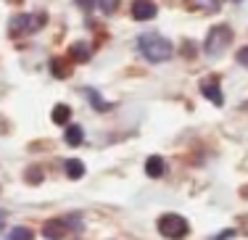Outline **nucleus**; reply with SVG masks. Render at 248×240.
I'll list each match as a JSON object with an SVG mask.
<instances>
[{"instance_id": "9", "label": "nucleus", "mask_w": 248, "mask_h": 240, "mask_svg": "<svg viewBox=\"0 0 248 240\" xmlns=\"http://www.w3.org/2000/svg\"><path fill=\"white\" fill-rule=\"evenodd\" d=\"M164 169H167V164H164L161 156H151V159L145 161V174H148V177H153V180L161 177Z\"/></svg>"}, {"instance_id": "22", "label": "nucleus", "mask_w": 248, "mask_h": 240, "mask_svg": "<svg viewBox=\"0 0 248 240\" xmlns=\"http://www.w3.org/2000/svg\"><path fill=\"white\" fill-rule=\"evenodd\" d=\"M77 5H79L82 11H93L95 8V0H77Z\"/></svg>"}, {"instance_id": "18", "label": "nucleus", "mask_w": 248, "mask_h": 240, "mask_svg": "<svg viewBox=\"0 0 248 240\" xmlns=\"http://www.w3.org/2000/svg\"><path fill=\"white\" fill-rule=\"evenodd\" d=\"M27 182H29V185L43 182V172H40L37 166H29V169H27Z\"/></svg>"}, {"instance_id": "6", "label": "nucleus", "mask_w": 248, "mask_h": 240, "mask_svg": "<svg viewBox=\"0 0 248 240\" xmlns=\"http://www.w3.org/2000/svg\"><path fill=\"white\" fill-rule=\"evenodd\" d=\"M43 235H45V240H61V238H66L69 235L66 219H48L43 225Z\"/></svg>"}, {"instance_id": "7", "label": "nucleus", "mask_w": 248, "mask_h": 240, "mask_svg": "<svg viewBox=\"0 0 248 240\" xmlns=\"http://www.w3.org/2000/svg\"><path fill=\"white\" fill-rule=\"evenodd\" d=\"M201 92H203V98H209L214 106H222V103H224V95H222V90H219V82H217V77H209V79L201 82Z\"/></svg>"}, {"instance_id": "19", "label": "nucleus", "mask_w": 248, "mask_h": 240, "mask_svg": "<svg viewBox=\"0 0 248 240\" xmlns=\"http://www.w3.org/2000/svg\"><path fill=\"white\" fill-rule=\"evenodd\" d=\"M66 225H69V230H79V227H82V219H79V216H77V214H72V216H69V219H66Z\"/></svg>"}, {"instance_id": "15", "label": "nucleus", "mask_w": 248, "mask_h": 240, "mask_svg": "<svg viewBox=\"0 0 248 240\" xmlns=\"http://www.w3.org/2000/svg\"><path fill=\"white\" fill-rule=\"evenodd\" d=\"M85 95H87V98H90V103H93V106H95L98 111H108V108H111V103H106V101H103V98H100V95H98V92H95V90H93V87H87V90H85Z\"/></svg>"}, {"instance_id": "10", "label": "nucleus", "mask_w": 248, "mask_h": 240, "mask_svg": "<svg viewBox=\"0 0 248 240\" xmlns=\"http://www.w3.org/2000/svg\"><path fill=\"white\" fill-rule=\"evenodd\" d=\"M185 5L190 11H209V14L219 11V0H185Z\"/></svg>"}, {"instance_id": "4", "label": "nucleus", "mask_w": 248, "mask_h": 240, "mask_svg": "<svg viewBox=\"0 0 248 240\" xmlns=\"http://www.w3.org/2000/svg\"><path fill=\"white\" fill-rule=\"evenodd\" d=\"M45 14H19L11 19V34H32L45 24Z\"/></svg>"}, {"instance_id": "17", "label": "nucleus", "mask_w": 248, "mask_h": 240, "mask_svg": "<svg viewBox=\"0 0 248 240\" xmlns=\"http://www.w3.org/2000/svg\"><path fill=\"white\" fill-rule=\"evenodd\" d=\"M98 5H100V11H103L106 16H111V14H116V8H119V0H98Z\"/></svg>"}, {"instance_id": "5", "label": "nucleus", "mask_w": 248, "mask_h": 240, "mask_svg": "<svg viewBox=\"0 0 248 240\" xmlns=\"http://www.w3.org/2000/svg\"><path fill=\"white\" fill-rule=\"evenodd\" d=\"M158 14V5L153 0H135L132 3V19L135 21H148Z\"/></svg>"}, {"instance_id": "1", "label": "nucleus", "mask_w": 248, "mask_h": 240, "mask_svg": "<svg viewBox=\"0 0 248 240\" xmlns=\"http://www.w3.org/2000/svg\"><path fill=\"white\" fill-rule=\"evenodd\" d=\"M138 48L151 63H161V61H167V58H172V43H169L167 37H161V34H156V32L140 34Z\"/></svg>"}, {"instance_id": "24", "label": "nucleus", "mask_w": 248, "mask_h": 240, "mask_svg": "<svg viewBox=\"0 0 248 240\" xmlns=\"http://www.w3.org/2000/svg\"><path fill=\"white\" fill-rule=\"evenodd\" d=\"M3 216H5V214H0V230H3Z\"/></svg>"}, {"instance_id": "14", "label": "nucleus", "mask_w": 248, "mask_h": 240, "mask_svg": "<svg viewBox=\"0 0 248 240\" xmlns=\"http://www.w3.org/2000/svg\"><path fill=\"white\" fill-rule=\"evenodd\" d=\"M50 69H53V77H58V79H66L69 74H72L69 63L61 61V58H53V61H50Z\"/></svg>"}, {"instance_id": "16", "label": "nucleus", "mask_w": 248, "mask_h": 240, "mask_svg": "<svg viewBox=\"0 0 248 240\" xmlns=\"http://www.w3.org/2000/svg\"><path fill=\"white\" fill-rule=\"evenodd\" d=\"M34 232L29 230V227H14L11 230V240H32Z\"/></svg>"}, {"instance_id": "8", "label": "nucleus", "mask_w": 248, "mask_h": 240, "mask_svg": "<svg viewBox=\"0 0 248 240\" xmlns=\"http://www.w3.org/2000/svg\"><path fill=\"white\" fill-rule=\"evenodd\" d=\"M63 140H66V145L77 148V145H82V140H85V130H82L79 124H69V127H66V135H63Z\"/></svg>"}, {"instance_id": "25", "label": "nucleus", "mask_w": 248, "mask_h": 240, "mask_svg": "<svg viewBox=\"0 0 248 240\" xmlns=\"http://www.w3.org/2000/svg\"><path fill=\"white\" fill-rule=\"evenodd\" d=\"M232 3H238V0H232Z\"/></svg>"}, {"instance_id": "3", "label": "nucleus", "mask_w": 248, "mask_h": 240, "mask_svg": "<svg viewBox=\"0 0 248 240\" xmlns=\"http://www.w3.org/2000/svg\"><path fill=\"white\" fill-rule=\"evenodd\" d=\"M187 230H190V225H187V219L180 214H164L161 219H158V232L169 240H182L187 235Z\"/></svg>"}, {"instance_id": "13", "label": "nucleus", "mask_w": 248, "mask_h": 240, "mask_svg": "<svg viewBox=\"0 0 248 240\" xmlns=\"http://www.w3.org/2000/svg\"><path fill=\"white\" fill-rule=\"evenodd\" d=\"M50 119L56 121V124H66L69 119H72V108L66 106V103H58L56 108H53V114H50Z\"/></svg>"}, {"instance_id": "21", "label": "nucleus", "mask_w": 248, "mask_h": 240, "mask_svg": "<svg viewBox=\"0 0 248 240\" xmlns=\"http://www.w3.org/2000/svg\"><path fill=\"white\" fill-rule=\"evenodd\" d=\"M235 238V230H222L219 235H214L211 240H232Z\"/></svg>"}, {"instance_id": "12", "label": "nucleus", "mask_w": 248, "mask_h": 240, "mask_svg": "<svg viewBox=\"0 0 248 240\" xmlns=\"http://www.w3.org/2000/svg\"><path fill=\"white\" fill-rule=\"evenodd\" d=\"M69 56H72V61H87L93 53H90V45L87 43H74L69 48Z\"/></svg>"}, {"instance_id": "2", "label": "nucleus", "mask_w": 248, "mask_h": 240, "mask_svg": "<svg viewBox=\"0 0 248 240\" xmlns=\"http://www.w3.org/2000/svg\"><path fill=\"white\" fill-rule=\"evenodd\" d=\"M230 43H232V29H230L227 24H217V27L209 29V34H206L203 50L209 56H222Z\"/></svg>"}, {"instance_id": "11", "label": "nucleus", "mask_w": 248, "mask_h": 240, "mask_svg": "<svg viewBox=\"0 0 248 240\" xmlns=\"http://www.w3.org/2000/svg\"><path fill=\"white\" fill-rule=\"evenodd\" d=\"M63 169H66V177L69 180H82V174H85V164H82L79 159H66Z\"/></svg>"}, {"instance_id": "20", "label": "nucleus", "mask_w": 248, "mask_h": 240, "mask_svg": "<svg viewBox=\"0 0 248 240\" xmlns=\"http://www.w3.org/2000/svg\"><path fill=\"white\" fill-rule=\"evenodd\" d=\"M238 63H240V66H246V69H248V45H246V48H240V50H238Z\"/></svg>"}, {"instance_id": "23", "label": "nucleus", "mask_w": 248, "mask_h": 240, "mask_svg": "<svg viewBox=\"0 0 248 240\" xmlns=\"http://www.w3.org/2000/svg\"><path fill=\"white\" fill-rule=\"evenodd\" d=\"M182 53H185V56H193V53H196V50H193V43H185V48H182Z\"/></svg>"}]
</instances>
